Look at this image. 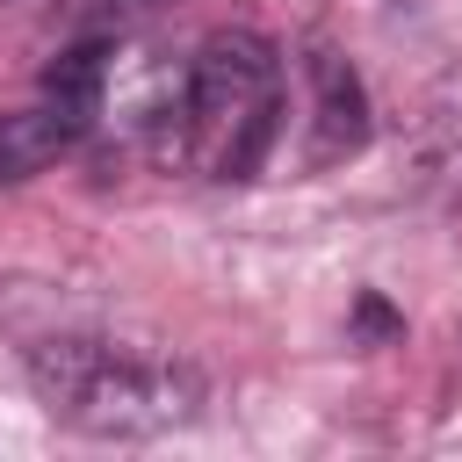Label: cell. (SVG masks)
Listing matches in <instances>:
<instances>
[{
  "label": "cell",
  "instance_id": "1",
  "mask_svg": "<svg viewBox=\"0 0 462 462\" xmlns=\"http://www.w3.org/2000/svg\"><path fill=\"white\" fill-rule=\"evenodd\" d=\"M282 51L253 29H217L195 58H180V87L152 152L202 180H253L282 137Z\"/></svg>",
  "mask_w": 462,
  "mask_h": 462
},
{
  "label": "cell",
  "instance_id": "2",
  "mask_svg": "<svg viewBox=\"0 0 462 462\" xmlns=\"http://www.w3.org/2000/svg\"><path fill=\"white\" fill-rule=\"evenodd\" d=\"M29 383L43 397V411L72 433L94 440H159L202 419V375L173 354L152 346H123V339H43L29 346Z\"/></svg>",
  "mask_w": 462,
  "mask_h": 462
},
{
  "label": "cell",
  "instance_id": "3",
  "mask_svg": "<svg viewBox=\"0 0 462 462\" xmlns=\"http://www.w3.org/2000/svg\"><path fill=\"white\" fill-rule=\"evenodd\" d=\"M303 79H310V166H339L368 144V94L354 79V65L325 43H310L303 58Z\"/></svg>",
  "mask_w": 462,
  "mask_h": 462
},
{
  "label": "cell",
  "instance_id": "4",
  "mask_svg": "<svg viewBox=\"0 0 462 462\" xmlns=\"http://www.w3.org/2000/svg\"><path fill=\"white\" fill-rule=\"evenodd\" d=\"M108 58H116V36H79L65 43L51 65H43V101L72 123V137L101 130V94H108Z\"/></svg>",
  "mask_w": 462,
  "mask_h": 462
},
{
  "label": "cell",
  "instance_id": "5",
  "mask_svg": "<svg viewBox=\"0 0 462 462\" xmlns=\"http://www.w3.org/2000/svg\"><path fill=\"white\" fill-rule=\"evenodd\" d=\"M72 144V123L43 101V108H14V116H0V180H29V173H43L58 152Z\"/></svg>",
  "mask_w": 462,
  "mask_h": 462
},
{
  "label": "cell",
  "instance_id": "6",
  "mask_svg": "<svg viewBox=\"0 0 462 462\" xmlns=\"http://www.w3.org/2000/svg\"><path fill=\"white\" fill-rule=\"evenodd\" d=\"M354 332H368V339H390V332H397L390 303H383V296H361V303H354Z\"/></svg>",
  "mask_w": 462,
  "mask_h": 462
},
{
  "label": "cell",
  "instance_id": "7",
  "mask_svg": "<svg viewBox=\"0 0 462 462\" xmlns=\"http://www.w3.org/2000/svg\"><path fill=\"white\" fill-rule=\"evenodd\" d=\"M101 7H116V14H130V7H152V0H101Z\"/></svg>",
  "mask_w": 462,
  "mask_h": 462
}]
</instances>
